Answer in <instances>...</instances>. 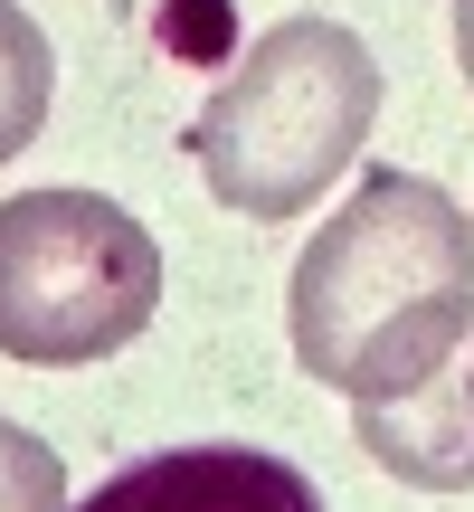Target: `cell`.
<instances>
[{
	"instance_id": "4",
	"label": "cell",
	"mask_w": 474,
	"mask_h": 512,
	"mask_svg": "<svg viewBox=\"0 0 474 512\" xmlns=\"http://www.w3.org/2000/svg\"><path fill=\"white\" fill-rule=\"evenodd\" d=\"M76 512H323V484L266 446H162L114 465Z\"/></svg>"
},
{
	"instance_id": "7",
	"label": "cell",
	"mask_w": 474,
	"mask_h": 512,
	"mask_svg": "<svg viewBox=\"0 0 474 512\" xmlns=\"http://www.w3.org/2000/svg\"><path fill=\"white\" fill-rule=\"evenodd\" d=\"M0 512H76L57 446L38 427H19V418H0Z\"/></svg>"
},
{
	"instance_id": "2",
	"label": "cell",
	"mask_w": 474,
	"mask_h": 512,
	"mask_svg": "<svg viewBox=\"0 0 474 512\" xmlns=\"http://www.w3.org/2000/svg\"><path fill=\"white\" fill-rule=\"evenodd\" d=\"M380 114V57L342 19H275L190 114V162L237 219H304L323 181H342Z\"/></svg>"
},
{
	"instance_id": "1",
	"label": "cell",
	"mask_w": 474,
	"mask_h": 512,
	"mask_svg": "<svg viewBox=\"0 0 474 512\" xmlns=\"http://www.w3.org/2000/svg\"><path fill=\"white\" fill-rule=\"evenodd\" d=\"M294 370L342 389L351 408L408 399L474 332V219L427 171H361L323 238L294 256L285 285Z\"/></svg>"
},
{
	"instance_id": "3",
	"label": "cell",
	"mask_w": 474,
	"mask_h": 512,
	"mask_svg": "<svg viewBox=\"0 0 474 512\" xmlns=\"http://www.w3.org/2000/svg\"><path fill=\"white\" fill-rule=\"evenodd\" d=\"M162 304V238L105 190L0 200V361H114Z\"/></svg>"
},
{
	"instance_id": "8",
	"label": "cell",
	"mask_w": 474,
	"mask_h": 512,
	"mask_svg": "<svg viewBox=\"0 0 474 512\" xmlns=\"http://www.w3.org/2000/svg\"><path fill=\"white\" fill-rule=\"evenodd\" d=\"M456 10V67H465V86H474V0H446Z\"/></svg>"
},
{
	"instance_id": "5",
	"label": "cell",
	"mask_w": 474,
	"mask_h": 512,
	"mask_svg": "<svg viewBox=\"0 0 474 512\" xmlns=\"http://www.w3.org/2000/svg\"><path fill=\"white\" fill-rule=\"evenodd\" d=\"M361 446L389 465L399 484H427V494H474V332L427 370L408 399L351 408Z\"/></svg>"
},
{
	"instance_id": "6",
	"label": "cell",
	"mask_w": 474,
	"mask_h": 512,
	"mask_svg": "<svg viewBox=\"0 0 474 512\" xmlns=\"http://www.w3.org/2000/svg\"><path fill=\"white\" fill-rule=\"evenodd\" d=\"M48 95H57V57H48V29H38L19 0H0V171L38 143L48 124Z\"/></svg>"
}]
</instances>
